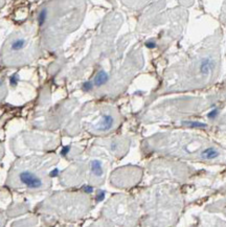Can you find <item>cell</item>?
Listing matches in <instances>:
<instances>
[{"instance_id": "8992f818", "label": "cell", "mask_w": 226, "mask_h": 227, "mask_svg": "<svg viewBox=\"0 0 226 227\" xmlns=\"http://www.w3.org/2000/svg\"><path fill=\"white\" fill-rule=\"evenodd\" d=\"M91 170L93 172V174L97 177L103 175V167H102V163L99 160H93L91 163Z\"/></svg>"}, {"instance_id": "6da1fadb", "label": "cell", "mask_w": 226, "mask_h": 227, "mask_svg": "<svg viewBox=\"0 0 226 227\" xmlns=\"http://www.w3.org/2000/svg\"><path fill=\"white\" fill-rule=\"evenodd\" d=\"M20 181L23 184H25L29 188H39L42 186V180L39 177H37L35 174H31V172H22L20 174Z\"/></svg>"}, {"instance_id": "7c38bea8", "label": "cell", "mask_w": 226, "mask_h": 227, "mask_svg": "<svg viewBox=\"0 0 226 227\" xmlns=\"http://www.w3.org/2000/svg\"><path fill=\"white\" fill-rule=\"evenodd\" d=\"M83 88L85 91H88V90H90L91 88H92V83L91 82H85V83L83 84Z\"/></svg>"}, {"instance_id": "8fae6325", "label": "cell", "mask_w": 226, "mask_h": 227, "mask_svg": "<svg viewBox=\"0 0 226 227\" xmlns=\"http://www.w3.org/2000/svg\"><path fill=\"white\" fill-rule=\"evenodd\" d=\"M104 198H105V192L104 191H99V194H97V196H96V201L101 202L102 200H104Z\"/></svg>"}, {"instance_id": "9a60e30c", "label": "cell", "mask_w": 226, "mask_h": 227, "mask_svg": "<svg viewBox=\"0 0 226 227\" xmlns=\"http://www.w3.org/2000/svg\"><path fill=\"white\" fill-rule=\"evenodd\" d=\"M69 151H70V146H64L62 149V151H61V155L65 156V155H67V153Z\"/></svg>"}, {"instance_id": "277c9868", "label": "cell", "mask_w": 226, "mask_h": 227, "mask_svg": "<svg viewBox=\"0 0 226 227\" xmlns=\"http://www.w3.org/2000/svg\"><path fill=\"white\" fill-rule=\"evenodd\" d=\"M213 67V63L211 59H204L202 60V63H201V66H200V70L203 74H208V73L211 72V69Z\"/></svg>"}, {"instance_id": "30bf717a", "label": "cell", "mask_w": 226, "mask_h": 227, "mask_svg": "<svg viewBox=\"0 0 226 227\" xmlns=\"http://www.w3.org/2000/svg\"><path fill=\"white\" fill-rule=\"evenodd\" d=\"M218 115V110L217 109H213V110H211V112L208 113V118H211V119H213V118H216V116Z\"/></svg>"}, {"instance_id": "5b68a950", "label": "cell", "mask_w": 226, "mask_h": 227, "mask_svg": "<svg viewBox=\"0 0 226 227\" xmlns=\"http://www.w3.org/2000/svg\"><path fill=\"white\" fill-rule=\"evenodd\" d=\"M201 156H202L203 159H213V158L219 156V152L215 148H207L201 153Z\"/></svg>"}, {"instance_id": "4fadbf2b", "label": "cell", "mask_w": 226, "mask_h": 227, "mask_svg": "<svg viewBox=\"0 0 226 227\" xmlns=\"http://www.w3.org/2000/svg\"><path fill=\"white\" fill-rule=\"evenodd\" d=\"M17 82H18V76H17V74H14V76L10 78V84H12V86H16V85H17Z\"/></svg>"}, {"instance_id": "3957f363", "label": "cell", "mask_w": 226, "mask_h": 227, "mask_svg": "<svg viewBox=\"0 0 226 227\" xmlns=\"http://www.w3.org/2000/svg\"><path fill=\"white\" fill-rule=\"evenodd\" d=\"M108 78H109V76H108L106 71H103V70L99 71V72L96 74L95 78H94V85L97 87L102 86V85H104V84L107 83Z\"/></svg>"}, {"instance_id": "e0dca14e", "label": "cell", "mask_w": 226, "mask_h": 227, "mask_svg": "<svg viewBox=\"0 0 226 227\" xmlns=\"http://www.w3.org/2000/svg\"><path fill=\"white\" fill-rule=\"evenodd\" d=\"M146 46L147 47H149V48H154V47H155L156 46V44H155V43H154V42H147V43H146Z\"/></svg>"}, {"instance_id": "52a82bcc", "label": "cell", "mask_w": 226, "mask_h": 227, "mask_svg": "<svg viewBox=\"0 0 226 227\" xmlns=\"http://www.w3.org/2000/svg\"><path fill=\"white\" fill-rule=\"evenodd\" d=\"M25 45V41L23 39H17L12 43V49L13 50H20L22 49Z\"/></svg>"}, {"instance_id": "5bb4252c", "label": "cell", "mask_w": 226, "mask_h": 227, "mask_svg": "<svg viewBox=\"0 0 226 227\" xmlns=\"http://www.w3.org/2000/svg\"><path fill=\"white\" fill-rule=\"evenodd\" d=\"M83 190L85 193L87 194H91L92 192H93V188H92V186H89V185H84L83 186Z\"/></svg>"}, {"instance_id": "ba28073f", "label": "cell", "mask_w": 226, "mask_h": 227, "mask_svg": "<svg viewBox=\"0 0 226 227\" xmlns=\"http://www.w3.org/2000/svg\"><path fill=\"white\" fill-rule=\"evenodd\" d=\"M46 18H47V10L46 8H43V10L40 12L39 14V18H38V21H39V25H43L44 22L46 21Z\"/></svg>"}, {"instance_id": "7a4b0ae2", "label": "cell", "mask_w": 226, "mask_h": 227, "mask_svg": "<svg viewBox=\"0 0 226 227\" xmlns=\"http://www.w3.org/2000/svg\"><path fill=\"white\" fill-rule=\"evenodd\" d=\"M113 123H114V120H113V117H112L111 115H104L103 120H102V124L99 126V129L103 131L109 130V129L112 128Z\"/></svg>"}, {"instance_id": "2e32d148", "label": "cell", "mask_w": 226, "mask_h": 227, "mask_svg": "<svg viewBox=\"0 0 226 227\" xmlns=\"http://www.w3.org/2000/svg\"><path fill=\"white\" fill-rule=\"evenodd\" d=\"M50 177H57L58 175H59V170L58 169H55L54 171H51V173L49 174Z\"/></svg>"}, {"instance_id": "9c48e42d", "label": "cell", "mask_w": 226, "mask_h": 227, "mask_svg": "<svg viewBox=\"0 0 226 227\" xmlns=\"http://www.w3.org/2000/svg\"><path fill=\"white\" fill-rule=\"evenodd\" d=\"M184 125L188 126L191 128H206L205 124L199 123V121H185Z\"/></svg>"}]
</instances>
